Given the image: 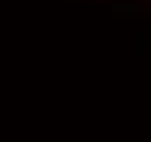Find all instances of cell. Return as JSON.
<instances>
[{"instance_id": "1", "label": "cell", "mask_w": 151, "mask_h": 142, "mask_svg": "<svg viewBox=\"0 0 151 142\" xmlns=\"http://www.w3.org/2000/svg\"><path fill=\"white\" fill-rule=\"evenodd\" d=\"M91 6H100V3H106V6H115V0H88Z\"/></svg>"}]
</instances>
